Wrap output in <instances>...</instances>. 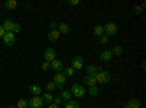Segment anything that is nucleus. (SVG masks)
I'll list each match as a JSON object with an SVG mask.
<instances>
[{"instance_id": "27", "label": "nucleus", "mask_w": 146, "mask_h": 108, "mask_svg": "<svg viewBox=\"0 0 146 108\" xmlns=\"http://www.w3.org/2000/svg\"><path fill=\"white\" fill-rule=\"evenodd\" d=\"M16 108H28V101L23 99V98H21V99L16 102Z\"/></svg>"}, {"instance_id": "35", "label": "nucleus", "mask_w": 146, "mask_h": 108, "mask_svg": "<svg viewBox=\"0 0 146 108\" xmlns=\"http://www.w3.org/2000/svg\"><path fill=\"white\" fill-rule=\"evenodd\" d=\"M48 108H58V105H56L54 102H51L50 105H48Z\"/></svg>"}, {"instance_id": "33", "label": "nucleus", "mask_w": 146, "mask_h": 108, "mask_svg": "<svg viewBox=\"0 0 146 108\" xmlns=\"http://www.w3.org/2000/svg\"><path fill=\"white\" fill-rule=\"evenodd\" d=\"M62 101H63V99H62V98H60V97H56L53 102H54L56 105H60V104H62Z\"/></svg>"}, {"instance_id": "13", "label": "nucleus", "mask_w": 146, "mask_h": 108, "mask_svg": "<svg viewBox=\"0 0 146 108\" xmlns=\"http://www.w3.org/2000/svg\"><path fill=\"white\" fill-rule=\"evenodd\" d=\"M111 58H113V53L110 50H104V51L100 53V60L101 62H110Z\"/></svg>"}, {"instance_id": "37", "label": "nucleus", "mask_w": 146, "mask_h": 108, "mask_svg": "<svg viewBox=\"0 0 146 108\" xmlns=\"http://www.w3.org/2000/svg\"><path fill=\"white\" fill-rule=\"evenodd\" d=\"M7 108H16V105H9Z\"/></svg>"}, {"instance_id": "21", "label": "nucleus", "mask_w": 146, "mask_h": 108, "mask_svg": "<svg viewBox=\"0 0 146 108\" xmlns=\"http://www.w3.org/2000/svg\"><path fill=\"white\" fill-rule=\"evenodd\" d=\"M72 97H73V95H72L70 91H62V93H60V98L64 99V101H70Z\"/></svg>"}, {"instance_id": "30", "label": "nucleus", "mask_w": 146, "mask_h": 108, "mask_svg": "<svg viewBox=\"0 0 146 108\" xmlns=\"http://www.w3.org/2000/svg\"><path fill=\"white\" fill-rule=\"evenodd\" d=\"M41 69L45 72V70H48V69H50V63H48V62H42V64H41Z\"/></svg>"}, {"instance_id": "16", "label": "nucleus", "mask_w": 146, "mask_h": 108, "mask_svg": "<svg viewBox=\"0 0 146 108\" xmlns=\"http://www.w3.org/2000/svg\"><path fill=\"white\" fill-rule=\"evenodd\" d=\"M101 70V67H98V66H94V64H89L88 67H86V76H95V73L96 72H100Z\"/></svg>"}, {"instance_id": "7", "label": "nucleus", "mask_w": 146, "mask_h": 108, "mask_svg": "<svg viewBox=\"0 0 146 108\" xmlns=\"http://www.w3.org/2000/svg\"><path fill=\"white\" fill-rule=\"evenodd\" d=\"M2 40H3L5 45L12 47V45H15V42H16V35H15L13 32H5V35H3Z\"/></svg>"}, {"instance_id": "6", "label": "nucleus", "mask_w": 146, "mask_h": 108, "mask_svg": "<svg viewBox=\"0 0 146 108\" xmlns=\"http://www.w3.org/2000/svg\"><path fill=\"white\" fill-rule=\"evenodd\" d=\"M57 58V53L56 50L53 48V47H47V48L44 50V62H48V63H51L53 60Z\"/></svg>"}, {"instance_id": "14", "label": "nucleus", "mask_w": 146, "mask_h": 108, "mask_svg": "<svg viewBox=\"0 0 146 108\" xmlns=\"http://www.w3.org/2000/svg\"><path fill=\"white\" fill-rule=\"evenodd\" d=\"M83 83L86 85L88 88L89 86H96L98 83H96V79H95V76H85L83 78Z\"/></svg>"}, {"instance_id": "15", "label": "nucleus", "mask_w": 146, "mask_h": 108, "mask_svg": "<svg viewBox=\"0 0 146 108\" xmlns=\"http://www.w3.org/2000/svg\"><path fill=\"white\" fill-rule=\"evenodd\" d=\"M124 107H126V108H142V104H140V101H139V99L133 98V99H130Z\"/></svg>"}, {"instance_id": "22", "label": "nucleus", "mask_w": 146, "mask_h": 108, "mask_svg": "<svg viewBox=\"0 0 146 108\" xmlns=\"http://www.w3.org/2000/svg\"><path fill=\"white\" fill-rule=\"evenodd\" d=\"M62 73L66 76V78H70V76H75V73H76V70L73 69V67H67V69H64Z\"/></svg>"}, {"instance_id": "26", "label": "nucleus", "mask_w": 146, "mask_h": 108, "mask_svg": "<svg viewBox=\"0 0 146 108\" xmlns=\"http://www.w3.org/2000/svg\"><path fill=\"white\" fill-rule=\"evenodd\" d=\"M88 93H89V95H92V97H96V95L100 93L98 86H89V88H88Z\"/></svg>"}, {"instance_id": "3", "label": "nucleus", "mask_w": 146, "mask_h": 108, "mask_svg": "<svg viewBox=\"0 0 146 108\" xmlns=\"http://www.w3.org/2000/svg\"><path fill=\"white\" fill-rule=\"evenodd\" d=\"M70 92H72L73 97H76V98H83L85 95H86V89H85V86L79 85V83H73Z\"/></svg>"}, {"instance_id": "24", "label": "nucleus", "mask_w": 146, "mask_h": 108, "mask_svg": "<svg viewBox=\"0 0 146 108\" xmlns=\"http://www.w3.org/2000/svg\"><path fill=\"white\" fill-rule=\"evenodd\" d=\"M79 107H80L79 102L78 101H73V99L66 101V104H64V108H79Z\"/></svg>"}, {"instance_id": "31", "label": "nucleus", "mask_w": 146, "mask_h": 108, "mask_svg": "<svg viewBox=\"0 0 146 108\" xmlns=\"http://www.w3.org/2000/svg\"><path fill=\"white\" fill-rule=\"evenodd\" d=\"M57 25H58V22H51V23H50V31L57 29Z\"/></svg>"}, {"instance_id": "34", "label": "nucleus", "mask_w": 146, "mask_h": 108, "mask_svg": "<svg viewBox=\"0 0 146 108\" xmlns=\"http://www.w3.org/2000/svg\"><path fill=\"white\" fill-rule=\"evenodd\" d=\"M3 35H5V29H3L2 25H0V38H3Z\"/></svg>"}, {"instance_id": "36", "label": "nucleus", "mask_w": 146, "mask_h": 108, "mask_svg": "<svg viewBox=\"0 0 146 108\" xmlns=\"http://www.w3.org/2000/svg\"><path fill=\"white\" fill-rule=\"evenodd\" d=\"M142 70H146V63L142 62Z\"/></svg>"}, {"instance_id": "8", "label": "nucleus", "mask_w": 146, "mask_h": 108, "mask_svg": "<svg viewBox=\"0 0 146 108\" xmlns=\"http://www.w3.org/2000/svg\"><path fill=\"white\" fill-rule=\"evenodd\" d=\"M83 64H85V58L82 56H75L72 58V66L70 67H73L75 70H80L83 67Z\"/></svg>"}, {"instance_id": "23", "label": "nucleus", "mask_w": 146, "mask_h": 108, "mask_svg": "<svg viewBox=\"0 0 146 108\" xmlns=\"http://www.w3.org/2000/svg\"><path fill=\"white\" fill-rule=\"evenodd\" d=\"M41 98H42V101H44V102H47V104H51V102L54 101V97H53V93H50V92H48V93H44Z\"/></svg>"}, {"instance_id": "4", "label": "nucleus", "mask_w": 146, "mask_h": 108, "mask_svg": "<svg viewBox=\"0 0 146 108\" xmlns=\"http://www.w3.org/2000/svg\"><path fill=\"white\" fill-rule=\"evenodd\" d=\"M118 32V27L117 23L114 22H108L104 25V35H107V37H113V35H115Z\"/></svg>"}, {"instance_id": "18", "label": "nucleus", "mask_w": 146, "mask_h": 108, "mask_svg": "<svg viewBox=\"0 0 146 108\" xmlns=\"http://www.w3.org/2000/svg\"><path fill=\"white\" fill-rule=\"evenodd\" d=\"M113 53V56H123V53H124V48L121 45H114L111 50H110Z\"/></svg>"}, {"instance_id": "28", "label": "nucleus", "mask_w": 146, "mask_h": 108, "mask_svg": "<svg viewBox=\"0 0 146 108\" xmlns=\"http://www.w3.org/2000/svg\"><path fill=\"white\" fill-rule=\"evenodd\" d=\"M108 41H110V37H107V35H101V37L98 38V42H100V44H102V45L108 44Z\"/></svg>"}, {"instance_id": "29", "label": "nucleus", "mask_w": 146, "mask_h": 108, "mask_svg": "<svg viewBox=\"0 0 146 108\" xmlns=\"http://www.w3.org/2000/svg\"><path fill=\"white\" fill-rule=\"evenodd\" d=\"M45 89H47L48 92H53V91H56V85H54V82H48L47 85H45Z\"/></svg>"}, {"instance_id": "17", "label": "nucleus", "mask_w": 146, "mask_h": 108, "mask_svg": "<svg viewBox=\"0 0 146 108\" xmlns=\"http://www.w3.org/2000/svg\"><path fill=\"white\" fill-rule=\"evenodd\" d=\"M47 38H48V41H57V40L60 38V32H58L57 29L50 31V32L47 34Z\"/></svg>"}, {"instance_id": "19", "label": "nucleus", "mask_w": 146, "mask_h": 108, "mask_svg": "<svg viewBox=\"0 0 146 108\" xmlns=\"http://www.w3.org/2000/svg\"><path fill=\"white\" fill-rule=\"evenodd\" d=\"M5 7L9 9V10H13L18 7V2L16 0H7V2H5Z\"/></svg>"}, {"instance_id": "32", "label": "nucleus", "mask_w": 146, "mask_h": 108, "mask_svg": "<svg viewBox=\"0 0 146 108\" xmlns=\"http://www.w3.org/2000/svg\"><path fill=\"white\" fill-rule=\"evenodd\" d=\"M80 3V0H69V5L70 6H76V5H79Z\"/></svg>"}, {"instance_id": "9", "label": "nucleus", "mask_w": 146, "mask_h": 108, "mask_svg": "<svg viewBox=\"0 0 146 108\" xmlns=\"http://www.w3.org/2000/svg\"><path fill=\"white\" fill-rule=\"evenodd\" d=\"M44 105V101L41 97H32L28 101V108H41Z\"/></svg>"}, {"instance_id": "25", "label": "nucleus", "mask_w": 146, "mask_h": 108, "mask_svg": "<svg viewBox=\"0 0 146 108\" xmlns=\"http://www.w3.org/2000/svg\"><path fill=\"white\" fill-rule=\"evenodd\" d=\"M145 6H146V3H142L139 6H135V7H133V13H135V15H142V10L145 9Z\"/></svg>"}, {"instance_id": "11", "label": "nucleus", "mask_w": 146, "mask_h": 108, "mask_svg": "<svg viewBox=\"0 0 146 108\" xmlns=\"http://www.w3.org/2000/svg\"><path fill=\"white\" fill-rule=\"evenodd\" d=\"M29 92L32 93V97H41L42 88L40 85H36V83H32V85H29Z\"/></svg>"}, {"instance_id": "2", "label": "nucleus", "mask_w": 146, "mask_h": 108, "mask_svg": "<svg viewBox=\"0 0 146 108\" xmlns=\"http://www.w3.org/2000/svg\"><path fill=\"white\" fill-rule=\"evenodd\" d=\"M95 79H96V83H102V85H105V83L110 82V79H111V75H110V72L107 70H100L95 73Z\"/></svg>"}, {"instance_id": "5", "label": "nucleus", "mask_w": 146, "mask_h": 108, "mask_svg": "<svg viewBox=\"0 0 146 108\" xmlns=\"http://www.w3.org/2000/svg\"><path fill=\"white\" fill-rule=\"evenodd\" d=\"M66 76L62 73V72H57V73L54 75L53 78V82H54V85H56V89H63L64 86V83H66Z\"/></svg>"}, {"instance_id": "20", "label": "nucleus", "mask_w": 146, "mask_h": 108, "mask_svg": "<svg viewBox=\"0 0 146 108\" xmlns=\"http://www.w3.org/2000/svg\"><path fill=\"white\" fill-rule=\"evenodd\" d=\"M94 35H96V37H101V35H104V25H95L94 27Z\"/></svg>"}, {"instance_id": "10", "label": "nucleus", "mask_w": 146, "mask_h": 108, "mask_svg": "<svg viewBox=\"0 0 146 108\" xmlns=\"http://www.w3.org/2000/svg\"><path fill=\"white\" fill-rule=\"evenodd\" d=\"M50 67H51L53 70H56V73H57V72H63L64 64H63V62H60L58 58H56V60H53V62L50 63Z\"/></svg>"}, {"instance_id": "1", "label": "nucleus", "mask_w": 146, "mask_h": 108, "mask_svg": "<svg viewBox=\"0 0 146 108\" xmlns=\"http://www.w3.org/2000/svg\"><path fill=\"white\" fill-rule=\"evenodd\" d=\"M2 27H3L5 32H13L15 35L18 32H21V23H16L15 21H12V19H6Z\"/></svg>"}, {"instance_id": "38", "label": "nucleus", "mask_w": 146, "mask_h": 108, "mask_svg": "<svg viewBox=\"0 0 146 108\" xmlns=\"http://www.w3.org/2000/svg\"><path fill=\"white\" fill-rule=\"evenodd\" d=\"M124 108H126V107H124Z\"/></svg>"}, {"instance_id": "12", "label": "nucleus", "mask_w": 146, "mask_h": 108, "mask_svg": "<svg viewBox=\"0 0 146 108\" xmlns=\"http://www.w3.org/2000/svg\"><path fill=\"white\" fill-rule=\"evenodd\" d=\"M57 31L60 32V35H66L70 32V27L67 25V23L64 22H58V25H57Z\"/></svg>"}]
</instances>
